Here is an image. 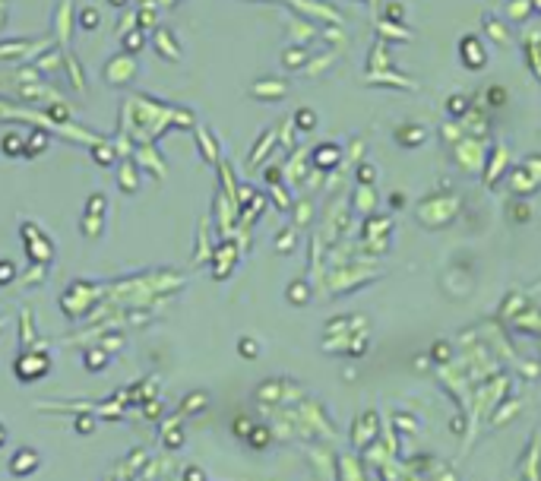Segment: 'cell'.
<instances>
[{"mask_svg": "<svg viewBox=\"0 0 541 481\" xmlns=\"http://www.w3.org/2000/svg\"><path fill=\"white\" fill-rule=\"evenodd\" d=\"M23 466H35V453H29V456H26V453H19V456H16V462H13V472H16V475H23V472H26Z\"/></svg>", "mask_w": 541, "mask_h": 481, "instance_id": "cell-3", "label": "cell"}, {"mask_svg": "<svg viewBox=\"0 0 541 481\" xmlns=\"http://www.w3.org/2000/svg\"><path fill=\"white\" fill-rule=\"evenodd\" d=\"M95 23H98V16H95V10H92V7H89V10H83V26H86V29H92V26H95Z\"/></svg>", "mask_w": 541, "mask_h": 481, "instance_id": "cell-7", "label": "cell"}, {"mask_svg": "<svg viewBox=\"0 0 541 481\" xmlns=\"http://www.w3.org/2000/svg\"><path fill=\"white\" fill-rule=\"evenodd\" d=\"M4 152H7V155H19V152H23V155H26V139H19L16 133H10V136L4 139Z\"/></svg>", "mask_w": 541, "mask_h": 481, "instance_id": "cell-2", "label": "cell"}, {"mask_svg": "<svg viewBox=\"0 0 541 481\" xmlns=\"http://www.w3.org/2000/svg\"><path fill=\"white\" fill-rule=\"evenodd\" d=\"M462 57H465V61L472 57V64H469V67H475V70H478V67L484 64V51L478 48V42H475V38H465V42H462Z\"/></svg>", "mask_w": 541, "mask_h": 481, "instance_id": "cell-1", "label": "cell"}, {"mask_svg": "<svg viewBox=\"0 0 541 481\" xmlns=\"http://www.w3.org/2000/svg\"><path fill=\"white\" fill-rule=\"evenodd\" d=\"M42 149H45V133H35V136H32V143L26 146V152H29V155H35V152H42Z\"/></svg>", "mask_w": 541, "mask_h": 481, "instance_id": "cell-4", "label": "cell"}, {"mask_svg": "<svg viewBox=\"0 0 541 481\" xmlns=\"http://www.w3.org/2000/svg\"><path fill=\"white\" fill-rule=\"evenodd\" d=\"M297 124H301V127H313V111L301 108V111H297Z\"/></svg>", "mask_w": 541, "mask_h": 481, "instance_id": "cell-6", "label": "cell"}, {"mask_svg": "<svg viewBox=\"0 0 541 481\" xmlns=\"http://www.w3.org/2000/svg\"><path fill=\"white\" fill-rule=\"evenodd\" d=\"M4 437H7V431H4V428H0V443H4Z\"/></svg>", "mask_w": 541, "mask_h": 481, "instance_id": "cell-8", "label": "cell"}, {"mask_svg": "<svg viewBox=\"0 0 541 481\" xmlns=\"http://www.w3.org/2000/svg\"><path fill=\"white\" fill-rule=\"evenodd\" d=\"M13 275H16V269H13V263H10V260H4V263H0V282H10V279H13Z\"/></svg>", "mask_w": 541, "mask_h": 481, "instance_id": "cell-5", "label": "cell"}]
</instances>
